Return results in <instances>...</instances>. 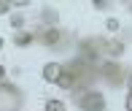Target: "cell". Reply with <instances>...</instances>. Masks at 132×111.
I'll return each mask as SVG.
<instances>
[{
	"label": "cell",
	"mask_w": 132,
	"mask_h": 111,
	"mask_svg": "<svg viewBox=\"0 0 132 111\" xmlns=\"http://www.w3.org/2000/svg\"><path fill=\"white\" fill-rule=\"evenodd\" d=\"M30 41H32V35H30V33H19V35H16V44H19V46H27Z\"/></svg>",
	"instance_id": "7"
},
{
	"label": "cell",
	"mask_w": 132,
	"mask_h": 111,
	"mask_svg": "<svg viewBox=\"0 0 132 111\" xmlns=\"http://www.w3.org/2000/svg\"><path fill=\"white\" fill-rule=\"evenodd\" d=\"M62 73H65V68L59 65V63H49V65L43 68V79H46V81H51V84H59Z\"/></svg>",
	"instance_id": "3"
},
{
	"label": "cell",
	"mask_w": 132,
	"mask_h": 111,
	"mask_svg": "<svg viewBox=\"0 0 132 111\" xmlns=\"http://www.w3.org/2000/svg\"><path fill=\"white\" fill-rule=\"evenodd\" d=\"M0 49H3V38H0Z\"/></svg>",
	"instance_id": "14"
},
{
	"label": "cell",
	"mask_w": 132,
	"mask_h": 111,
	"mask_svg": "<svg viewBox=\"0 0 132 111\" xmlns=\"http://www.w3.org/2000/svg\"><path fill=\"white\" fill-rule=\"evenodd\" d=\"M43 111H65V103H62V100H49Z\"/></svg>",
	"instance_id": "6"
},
{
	"label": "cell",
	"mask_w": 132,
	"mask_h": 111,
	"mask_svg": "<svg viewBox=\"0 0 132 111\" xmlns=\"http://www.w3.org/2000/svg\"><path fill=\"white\" fill-rule=\"evenodd\" d=\"M78 106H81V111H103L105 108V98L100 92H94V89H84L78 95Z\"/></svg>",
	"instance_id": "1"
},
{
	"label": "cell",
	"mask_w": 132,
	"mask_h": 111,
	"mask_svg": "<svg viewBox=\"0 0 132 111\" xmlns=\"http://www.w3.org/2000/svg\"><path fill=\"white\" fill-rule=\"evenodd\" d=\"M127 111H132V89H129V95H127Z\"/></svg>",
	"instance_id": "13"
},
{
	"label": "cell",
	"mask_w": 132,
	"mask_h": 111,
	"mask_svg": "<svg viewBox=\"0 0 132 111\" xmlns=\"http://www.w3.org/2000/svg\"><path fill=\"white\" fill-rule=\"evenodd\" d=\"M22 22H24V16H22V14H16V16H14V27H19Z\"/></svg>",
	"instance_id": "11"
},
{
	"label": "cell",
	"mask_w": 132,
	"mask_h": 111,
	"mask_svg": "<svg viewBox=\"0 0 132 111\" xmlns=\"http://www.w3.org/2000/svg\"><path fill=\"white\" fill-rule=\"evenodd\" d=\"M3 81H5V68L0 65V87H3Z\"/></svg>",
	"instance_id": "12"
},
{
	"label": "cell",
	"mask_w": 132,
	"mask_h": 111,
	"mask_svg": "<svg viewBox=\"0 0 132 111\" xmlns=\"http://www.w3.org/2000/svg\"><path fill=\"white\" fill-rule=\"evenodd\" d=\"M11 11V3H3V0H0V14H8Z\"/></svg>",
	"instance_id": "10"
},
{
	"label": "cell",
	"mask_w": 132,
	"mask_h": 111,
	"mask_svg": "<svg viewBox=\"0 0 132 111\" xmlns=\"http://www.w3.org/2000/svg\"><path fill=\"white\" fill-rule=\"evenodd\" d=\"M40 16H43V22H46V19H49V22H54V19H57V11H43Z\"/></svg>",
	"instance_id": "8"
},
{
	"label": "cell",
	"mask_w": 132,
	"mask_h": 111,
	"mask_svg": "<svg viewBox=\"0 0 132 111\" xmlns=\"http://www.w3.org/2000/svg\"><path fill=\"white\" fill-rule=\"evenodd\" d=\"M103 73H105V79H108L111 84H121V81H124V71H121L119 65H111V63H108V65L103 68Z\"/></svg>",
	"instance_id": "4"
},
{
	"label": "cell",
	"mask_w": 132,
	"mask_h": 111,
	"mask_svg": "<svg viewBox=\"0 0 132 111\" xmlns=\"http://www.w3.org/2000/svg\"><path fill=\"white\" fill-rule=\"evenodd\" d=\"M59 38H62V35H59V30H46V33H43V44H57V41Z\"/></svg>",
	"instance_id": "5"
},
{
	"label": "cell",
	"mask_w": 132,
	"mask_h": 111,
	"mask_svg": "<svg viewBox=\"0 0 132 111\" xmlns=\"http://www.w3.org/2000/svg\"><path fill=\"white\" fill-rule=\"evenodd\" d=\"M19 103H22V98L14 87H0V111H16Z\"/></svg>",
	"instance_id": "2"
},
{
	"label": "cell",
	"mask_w": 132,
	"mask_h": 111,
	"mask_svg": "<svg viewBox=\"0 0 132 111\" xmlns=\"http://www.w3.org/2000/svg\"><path fill=\"white\" fill-rule=\"evenodd\" d=\"M108 52H111L113 57H116V54H121V44H111V46H108Z\"/></svg>",
	"instance_id": "9"
}]
</instances>
